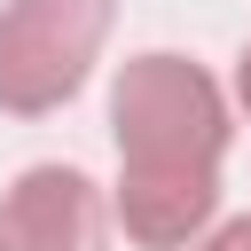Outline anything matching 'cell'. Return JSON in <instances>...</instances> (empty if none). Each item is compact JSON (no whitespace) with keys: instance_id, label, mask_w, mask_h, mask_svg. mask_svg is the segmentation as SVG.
<instances>
[{"instance_id":"1","label":"cell","mask_w":251,"mask_h":251,"mask_svg":"<svg viewBox=\"0 0 251 251\" xmlns=\"http://www.w3.org/2000/svg\"><path fill=\"white\" fill-rule=\"evenodd\" d=\"M110 133L126 165H220L227 94L188 55H133L110 78Z\"/></svg>"},{"instance_id":"2","label":"cell","mask_w":251,"mask_h":251,"mask_svg":"<svg viewBox=\"0 0 251 251\" xmlns=\"http://www.w3.org/2000/svg\"><path fill=\"white\" fill-rule=\"evenodd\" d=\"M110 31V0H8L0 8V110L47 118L63 110Z\"/></svg>"},{"instance_id":"3","label":"cell","mask_w":251,"mask_h":251,"mask_svg":"<svg viewBox=\"0 0 251 251\" xmlns=\"http://www.w3.org/2000/svg\"><path fill=\"white\" fill-rule=\"evenodd\" d=\"M220 212V165H126L118 173V227L149 251H196Z\"/></svg>"},{"instance_id":"4","label":"cell","mask_w":251,"mask_h":251,"mask_svg":"<svg viewBox=\"0 0 251 251\" xmlns=\"http://www.w3.org/2000/svg\"><path fill=\"white\" fill-rule=\"evenodd\" d=\"M0 235H8V251H102L110 220H102V196L86 173L31 165V173H16V188L0 204Z\"/></svg>"},{"instance_id":"5","label":"cell","mask_w":251,"mask_h":251,"mask_svg":"<svg viewBox=\"0 0 251 251\" xmlns=\"http://www.w3.org/2000/svg\"><path fill=\"white\" fill-rule=\"evenodd\" d=\"M196 251H251V220H220V227H212Z\"/></svg>"},{"instance_id":"6","label":"cell","mask_w":251,"mask_h":251,"mask_svg":"<svg viewBox=\"0 0 251 251\" xmlns=\"http://www.w3.org/2000/svg\"><path fill=\"white\" fill-rule=\"evenodd\" d=\"M235 102H243V118H251V47L235 55Z\"/></svg>"},{"instance_id":"7","label":"cell","mask_w":251,"mask_h":251,"mask_svg":"<svg viewBox=\"0 0 251 251\" xmlns=\"http://www.w3.org/2000/svg\"><path fill=\"white\" fill-rule=\"evenodd\" d=\"M0 251H8V235H0Z\"/></svg>"}]
</instances>
